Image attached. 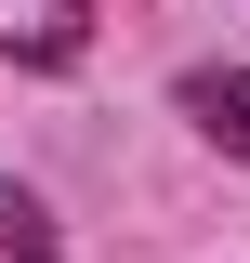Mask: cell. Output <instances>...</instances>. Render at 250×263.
I'll use <instances>...</instances> for the list:
<instances>
[{
	"label": "cell",
	"instance_id": "obj_2",
	"mask_svg": "<svg viewBox=\"0 0 250 263\" xmlns=\"http://www.w3.org/2000/svg\"><path fill=\"white\" fill-rule=\"evenodd\" d=\"M185 119L211 132L224 158H250V66H198V79H185Z\"/></svg>",
	"mask_w": 250,
	"mask_h": 263
},
{
	"label": "cell",
	"instance_id": "obj_3",
	"mask_svg": "<svg viewBox=\"0 0 250 263\" xmlns=\"http://www.w3.org/2000/svg\"><path fill=\"white\" fill-rule=\"evenodd\" d=\"M0 263H53V211L27 184H0Z\"/></svg>",
	"mask_w": 250,
	"mask_h": 263
},
{
	"label": "cell",
	"instance_id": "obj_1",
	"mask_svg": "<svg viewBox=\"0 0 250 263\" xmlns=\"http://www.w3.org/2000/svg\"><path fill=\"white\" fill-rule=\"evenodd\" d=\"M93 40V0H0V53L13 66H66Z\"/></svg>",
	"mask_w": 250,
	"mask_h": 263
}]
</instances>
